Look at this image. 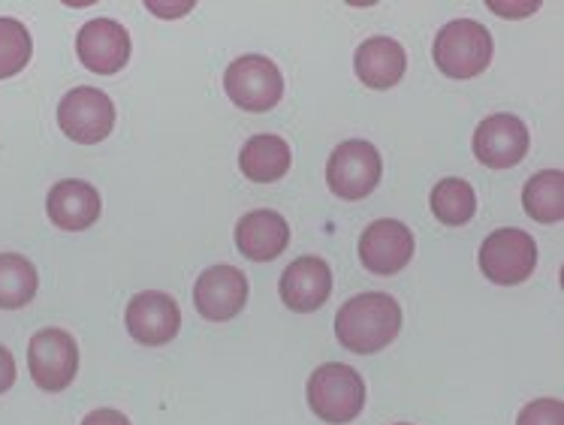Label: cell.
<instances>
[{"instance_id": "1", "label": "cell", "mask_w": 564, "mask_h": 425, "mask_svg": "<svg viewBox=\"0 0 564 425\" xmlns=\"http://www.w3.org/2000/svg\"><path fill=\"white\" fill-rule=\"evenodd\" d=\"M399 329H402V308L387 293L354 296L338 308V317H335L338 345L357 357H369L390 347Z\"/></svg>"}, {"instance_id": "19", "label": "cell", "mask_w": 564, "mask_h": 425, "mask_svg": "<svg viewBox=\"0 0 564 425\" xmlns=\"http://www.w3.org/2000/svg\"><path fill=\"white\" fill-rule=\"evenodd\" d=\"M522 208L541 224H558L564 218V175L562 170H543L531 175L522 187Z\"/></svg>"}, {"instance_id": "6", "label": "cell", "mask_w": 564, "mask_h": 425, "mask_svg": "<svg viewBox=\"0 0 564 425\" xmlns=\"http://www.w3.org/2000/svg\"><path fill=\"white\" fill-rule=\"evenodd\" d=\"M534 265H538V244L525 230L517 227L496 230L480 244V269L498 287H517L529 281Z\"/></svg>"}, {"instance_id": "18", "label": "cell", "mask_w": 564, "mask_h": 425, "mask_svg": "<svg viewBox=\"0 0 564 425\" xmlns=\"http://www.w3.org/2000/svg\"><path fill=\"white\" fill-rule=\"evenodd\" d=\"M290 163H293L290 145L281 137H272V133L251 137L242 145V154H239L242 175L257 184L281 182L290 173Z\"/></svg>"}, {"instance_id": "7", "label": "cell", "mask_w": 564, "mask_h": 425, "mask_svg": "<svg viewBox=\"0 0 564 425\" xmlns=\"http://www.w3.org/2000/svg\"><path fill=\"white\" fill-rule=\"evenodd\" d=\"M58 124L73 142L97 145L116 127V103L100 88H73L58 106Z\"/></svg>"}, {"instance_id": "2", "label": "cell", "mask_w": 564, "mask_h": 425, "mask_svg": "<svg viewBox=\"0 0 564 425\" xmlns=\"http://www.w3.org/2000/svg\"><path fill=\"white\" fill-rule=\"evenodd\" d=\"M432 58L449 79H474L492 64V36L474 19H456L438 31Z\"/></svg>"}, {"instance_id": "20", "label": "cell", "mask_w": 564, "mask_h": 425, "mask_svg": "<svg viewBox=\"0 0 564 425\" xmlns=\"http://www.w3.org/2000/svg\"><path fill=\"white\" fill-rule=\"evenodd\" d=\"M40 287L34 263L22 253H0V308L15 310L31 305Z\"/></svg>"}, {"instance_id": "26", "label": "cell", "mask_w": 564, "mask_h": 425, "mask_svg": "<svg viewBox=\"0 0 564 425\" xmlns=\"http://www.w3.org/2000/svg\"><path fill=\"white\" fill-rule=\"evenodd\" d=\"M149 7L154 12H163L161 19H178L175 12H187V10H191V3H182V7H161V3H149Z\"/></svg>"}, {"instance_id": "16", "label": "cell", "mask_w": 564, "mask_h": 425, "mask_svg": "<svg viewBox=\"0 0 564 425\" xmlns=\"http://www.w3.org/2000/svg\"><path fill=\"white\" fill-rule=\"evenodd\" d=\"M290 244V227L288 220L278 211L260 208V211H248L239 224H236V248L242 257L253 263H272L281 253L288 251Z\"/></svg>"}, {"instance_id": "10", "label": "cell", "mask_w": 564, "mask_h": 425, "mask_svg": "<svg viewBox=\"0 0 564 425\" xmlns=\"http://www.w3.org/2000/svg\"><path fill=\"white\" fill-rule=\"evenodd\" d=\"M529 127L517 116H489L474 130V157L489 170H510L529 154Z\"/></svg>"}, {"instance_id": "12", "label": "cell", "mask_w": 564, "mask_h": 425, "mask_svg": "<svg viewBox=\"0 0 564 425\" xmlns=\"http://www.w3.org/2000/svg\"><path fill=\"white\" fill-rule=\"evenodd\" d=\"M414 257V232L402 220H375L359 239V260L375 275H395Z\"/></svg>"}, {"instance_id": "11", "label": "cell", "mask_w": 564, "mask_h": 425, "mask_svg": "<svg viewBox=\"0 0 564 425\" xmlns=\"http://www.w3.org/2000/svg\"><path fill=\"white\" fill-rule=\"evenodd\" d=\"M248 302V277L236 265H212L194 284L196 310L212 323L239 317Z\"/></svg>"}, {"instance_id": "24", "label": "cell", "mask_w": 564, "mask_h": 425, "mask_svg": "<svg viewBox=\"0 0 564 425\" xmlns=\"http://www.w3.org/2000/svg\"><path fill=\"white\" fill-rule=\"evenodd\" d=\"M82 425H130L121 411H112V407H100V411H91V414L82 419Z\"/></svg>"}, {"instance_id": "25", "label": "cell", "mask_w": 564, "mask_h": 425, "mask_svg": "<svg viewBox=\"0 0 564 425\" xmlns=\"http://www.w3.org/2000/svg\"><path fill=\"white\" fill-rule=\"evenodd\" d=\"M12 383H15V359L7 347L0 345V392L12 390Z\"/></svg>"}, {"instance_id": "22", "label": "cell", "mask_w": 564, "mask_h": 425, "mask_svg": "<svg viewBox=\"0 0 564 425\" xmlns=\"http://www.w3.org/2000/svg\"><path fill=\"white\" fill-rule=\"evenodd\" d=\"M34 55L31 31L19 19H0V79L22 73Z\"/></svg>"}, {"instance_id": "4", "label": "cell", "mask_w": 564, "mask_h": 425, "mask_svg": "<svg viewBox=\"0 0 564 425\" xmlns=\"http://www.w3.org/2000/svg\"><path fill=\"white\" fill-rule=\"evenodd\" d=\"M224 88L242 112H269L284 97V76L265 55H242L224 73Z\"/></svg>"}, {"instance_id": "5", "label": "cell", "mask_w": 564, "mask_h": 425, "mask_svg": "<svg viewBox=\"0 0 564 425\" xmlns=\"http://www.w3.org/2000/svg\"><path fill=\"white\" fill-rule=\"evenodd\" d=\"M383 175V163H380V151L366 142V139H350L341 142L333 151V157L326 163V184L335 196L341 199H366L375 194Z\"/></svg>"}, {"instance_id": "13", "label": "cell", "mask_w": 564, "mask_h": 425, "mask_svg": "<svg viewBox=\"0 0 564 425\" xmlns=\"http://www.w3.org/2000/svg\"><path fill=\"white\" fill-rule=\"evenodd\" d=\"M76 55L91 73L112 76L130 61V34L112 19H91L76 34Z\"/></svg>"}, {"instance_id": "15", "label": "cell", "mask_w": 564, "mask_h": 425, "mask_svg": "<svg viewBox=\"0 0 564 425\" xmlns=\"http://www.w3.org/2000/svg\"><path fill=\"white\" fill-rule=\"evenodd\" d=\"M48 220L67 232H82L97 224L100 218V194L97 187L79 178H64L52 190L46 199Z\"/></svg>"}, {"instance_id": "8", "label": "cell", "mask_w": 564, "mask_h": 425, "mask_svg": "<svg viewBox=\"0 0 564 425\" xmlns=\"http://www.w3.org/2000/svg\"><path fill=\"white\" fill-rule=\"evenodd\" d=\"M28 368L40 390H67L79 371V347L64 329H40L28 345Z\"/></svg>"}, {"instance_id": "23", "label": "cell", "mask_w": 564, "mask_h": 425, "mask_svg": "<svg viewBox=\"0 0 564 425\" xmlns=\"http://www.w3.org/2000/svg\"><path fill=\"white\" fill-rule=\"evenodd\" d=\"M517 425H564V404L558 399H538L519 411Z\"/></svg>"}, {"instance_id": "17", "label": "cell", "mask_w": 564, "mask_h": 425, "mask_svg": "<svg viewBox=\"0 0 564 425\" xmlns=\"http://www.w3.org/2000/svg\"><path fill=\"white\" fill-rule=\"evenodd\" d=\"M354 69L366 88L387 91L402 81L404 69H408V55H404L402 43H395L390 36H371L357 48Z\"/></svg>"}, {"instance_id": "9", "label": "cell", "mask_w": 564, "mask_h": 425, "mask_svg": "<svg viewBox=\"0 0 564 425\" xmlns=\"http://www.w3.org/2000/svg\"><path fill=\"white\" fill-rule=\"evenodd\" d=\"M127 333L137 338L139 345L161 347L170 345L178 329H182V310L170 293L161 290H145L137 293L124 310Z\"/></svg>"}, {"instance_id": "28", "label": "cell", "mask_w": 564, "mask_h": 425, "mask_svg": "<svg viewBox=\"0 0 564 425\" xmlns=\"http://www.w3.org/2000/svg\"><path fill=\"white\" fill-rule=\"evenodd\" d=\"M399 425H408V423H399Z\"/></svg>"}, {"instance_id": "27", "label": "cell", "mask_w": 564, "mask_h": 425, "mask_svg": "<svg viewBox=\"0 0 564 425\" xmlns=\"http://www.w3.org/2000/svg\"><path fill=\"white\" fill-rule=\"evenodd\" d=\"M492 10H501V12H517V7H496L492 3ZM538 10V3H525V7H519V12H534Z\"/></svg>"}, {"instance_id": "14", "label": "cell", "mask_w": 564, "mask_h": 425, "mask_svg": "<svg viewBox=\"0 0 564 425\" xmlns=\"http://www.w3.org/2000/svg\"><path fill=\"white\" fill-rule=\"evenodd\" d=\"M281 299L296 314L323 308L333 293V269L321 257H300L281 275Z\"/></svg>"}, {"instance_id": "3", "label": "cell", "mask_w": 564, "mask_h": 425, "mask_svg": "<svg viewBox=\"0 0 564 425\" xmlns=\"http://www.w3.org/2000/svg\"><path fill=\"white\" fill-rule=\"evenodd\" d=\"M308 404L323 423H354L366 407V383L345 362H326L308 378Z\"/></svg>"}, {"instance_id": "21", "label": "cell", "mask_w": 564, "mask_h": 425, "mask_svg": "<svg viewBox=\"0 0 564 425\" xmlns=\"http://www.w3.org/2000/svg\"><path fill=\"white\" fill-rule=\"evenodd\" d=\"M432 215L447 224V227H462L474 218L477 211V194L465 178H444L435 184V190L429 196Z\"/></svg>"}]
</instances>
